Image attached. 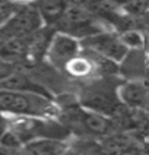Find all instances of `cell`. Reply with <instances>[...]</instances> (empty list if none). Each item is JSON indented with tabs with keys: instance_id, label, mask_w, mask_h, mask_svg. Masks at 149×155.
<instances>
[{
	"instance_id": "obj_1",
	"label": "cell",
	"mask_w": 149,
	"mask_h": 155,
	"mask_svg": "<svg viewBox=\"0 0 149 155\" xmlns=\"http://www.w3.org/2000/svg\"><path fill=\"white\" fill-rule=\"evenodd\" d=\"M0 114L9 117L59 119L60 107L53 97L37 92L0 89Z\"/></svg>"
},
{
	"instance_id": "obj_2",
	"label": "cell",
	"mask_w": 149,
	"mask_h": 155,
	"mask_svg": "<svg viewBox=\"0 0 149 155\" xmlns=\"http://www.w3.org/2000/svg\"><path fill=\"white\" fill-rule=\"evenodd\" d=\"M78 100L82 107L108 117H113L121 105L118 98V85L108 76L89 81V84L82 88Z\"/></svg>"
},
{
	"instance_id": "obj_3",
	"label": "cell",
	"mask_w": 149,
	"mask_h": 155,
	"mask_svg": "<svg viewBox=\"0 0 149 155\" xmlns=\"http://www.w3.org/2000/svg\"><path fill=\"white\" fill-rule=\"evenodd\" d=\"M54 29L82 41L91 35L105 31L107 24L104 21H101L99 18L89 13L85 9L76 8V6H67L64 13L59 19V22L54 25Z\"/></svg>"
},
{
	"instance_id": "obj_4",
	"label": "cell",
	"mask_w": 149,
	"mask_h": 155,
	"mask_svg": "<svg viewBox=\"0 0 149 155\" xmlns=\"http://www.w3.org/2000/svg\"><path fill=\"white\" fill-rule=\"evenodd\" d=\"M82 48L89 53H94L96 56H101L107 60L114 63H121L129 56L127 45L121 41L118 32H114L111 29H105L102 32L91 35L80 41Z\"/></svg>"
},
{
	"instance_id": "obj_5",
	"label": "cell",
	"mask_w": 149,
	"mask_h": 155,
	"mask_svg": "<svg viewBox=\"0 0 149 155\" xmlns=\"http://www.w3.org/2000/svg\"><path fill=\"white\" fill-rule=\"evenodd\" d=\"M44 25L45 24L34 2H26L19 3L12 18L3 25V29L10 38H26Z\"/></svg>"
},
{
	"instance_id": "obj_6",
	"label": "cell",
	"mask_w": 149,
	"mask_h": 155,
	"mask_svg": "<svg viewBox=\"0 0 149 155\" xmlns=\"http://www.w3.org/2000/svg\"><path fill=\"white\" fill-rule=\"evenodd\" d=\"M80 51H82V44L79 40L67 34L56 31V34L51 40V44L48 47L45 59L50 61L54 68L63 69V66L69 60H72L75 56H78Z\"/></svg>"
},
{
	"instance_id": "obj_7",
	"label": "cell",
	"mask_w": 149,
	"mask_h": 155,
	"mask_svg": "<svg viewBox=\"0 0 149 155\" xmlns=\"http://www.w3.org/2000/svg\"><path fill=\"white\" fill-rule=\"evenodd\" d=\"M118 98L124 107L130 110H142L148 101V85L143 81H127L118 85Z\"/></svg>"
},
{
	"instance_id": "obj_8",
	"label": "cell",
	"mask_w": 149,
	"mask_h": 155,
	"mask_svg": "<svg viewBox=\"0 0 149 155\" xmlns=\"http://www.w3.org/2000/svg\"><path fill=\"white\" fill-rule=\"evenodd\" d=\"M56 34L54 26L44 25L40 29H37L34 34L26 37V45H28V60L40 63L45 59L48 47L51 44L53 37Z\"/></svg>"
},
{
	"instance_id": "obj_9",
	"label": "cell",
	"mask_w": 149,
	"mask_h": 155,
	"mask_svg": "<svg viewBox=\"0 0 149 155\" xmlns=\"http://www.w3.org/2000/svg\"><path fill=\"white\" fill-rule=\"evenodd\" d=\"M0 89L5 91H24V92H37V94H43L47 97H53L45 86L38 84L35 79L26 75L25 72H19L13 70L9 76H6L3 81H0Z\"/></svg>"
},
{
	"instance_id": "obj_10",
	"label": "cell",
	"mask_w": 149,
	"mask_h": 155,
	"mask_svg": "<svg viewBox=\"0 0 149 155\" xmlns=\"http://www.w3.org/2000/svg\"><path fill=\"white\" fill-rule=\"evenodd\" d=\"M69 145L66 140L51 138L34 139L21 149V155H66Z\"/></svg>"
},
{
	"instance_id": "obj_11",
	"label": "cell",
	"mask_w": 149,
	"mask_h": 155,
	"mask_svg": "<svg viewBox=\"0 0 149 155\" xmlns=\"http://www.w3.org/2000/svg\"><path fill=\"white\" fill-rule=\"evenodd\" d=\"M45 25L54 26L67 8L66 0H34Z\"/></svg>"
},
{
	"instance_id": "obj_12",
	"label": "cell",
	"mask_w": 149,
	"mask_h": 155,
	"mask_svg": "<svg viewBox=\"0 0 149 155\" xmlns=\"http://www.w3.org/2000/svg\"><path fill=\"white\" fill-rule=\"evenodd\" d=\"M0 59L15 64L28 60V45L25 38H9L0 48Z\"/></svg>"
},
{
	"instance_id": "obj_13",
	"label": "cell",
	"mask_w": 149,
	"mask_h": 155,
	"mask_svg": "<svg viewBox=\"0 0 149 155\" xmlns=\"http://www.w3.org/2000/svg\"><path fill=\"white\" fill-rule=\"evenodd\" d=\"M121 41L129 50H142L145 45H146V40H145V35L140 29L136 28H129V29H124L121 32H118Z\"/></svg>"
},
{
	"instance_id": "obj_14",
	"label": "cell",
	"mask_w": 149,
	"mask_h": 155,
	"mask_svg": "<svg viewBox=\"0 0 149 155\" xmlns=\"http://www.w3.org/2000/svg\"><path fill=\"white\" fill-rule=\"evenodd\" d=\"M148 8H149V0H130L121 9L126 13H129L130 16H140V15H143L146 12Z\"/></svg>"
},
{
	"instance_id": "obj_15",
	"label": "cell",
	"mask_w": 149,
	"mask_h": 155,
	"mask_svg": "<svg viewBox=\"0 0 149 155\" xmlns=\"http://www.w3.org/2000/svg\"><path fill=\"white\" fill-rule=\"evenodd\" d=\"M13 70H15V68L12 63H8V61L0 59V81H3L6 76H9Z\"/></svg>"
},
{
	"instance_id": "obj_16",
	"label": "cell",
	"mask_w": 149,
	"mask_h": 155,
	"mask_svg": "<svg viewBox=\"0 0 149 155\" xmlns=\"http://www.w3.org/2000/svg\"><path fill=\"white\" fill-rule=\"evenodd\" d=\"M0 155H21L19 151H15V149H10V148L5 147L0 143Z\"/></svg>"
},
{
	"instance_id": "obj_17",
	"label": "cell",
	"mask_w": 149,
	"mask_h": 155,
	"mask_svg": "<svg viewBox=\"0 0 149 155\" xmlns=\"http://www.w3.org/2000/svg\"><path fill=\"white\" fill-rule=\"evenodd\" d=\"M9 38H10V37H9V35L6 34V31L3 29V26H0V48L3 47V44L6 43Z\"/></svg>"
},
{
	"instance_id": "obj_18",
	"label": "cell",
	"mask_w": 149,
	"mask_h": 155,
	"mask_svg": "<svg viewBox=\"0 0 149 155\" xmlns=\"http://www.w3.org/2000/svg\"><path fill=\"white\" fill-rule=\"evenodd\" d=\"M6 129H8V120H5V119L0 116V138H2V135L5 133Z\"/></svg>"
},
{
	"instance_id": "obj_19",
	"label": "cell",
	"mask_w": 149,
	"mask_h": 155,
	"mask_svg": "<svg viewBox=\"0 0 149 155\" xmlns=\"http://www.w3.org/2000/svg\"><path fill=\"white\" fill-rule=\"evenodd\" d=\"M110 2H111V3H114L115 6H118V8H123V6H124L126 3H129L130 0H110Z\"/></svg>"
},
{
	"instance_id": "obj_20",
	"label": "cell",
	"mask_w": 149,
	"mask_h": 155,
	"mask_svg": "<svg viewBox=\"0 0 149 155\" xmlns=\"http://www.w3.org/2000/svg\"><path fill=\"white\" fill-rule=\"evenodd\" d=\"M12 2H16V3H26V2H34V0H12Z\"/></svg>"
},
{
	"instance_id": "obj_21",
	"label": "cell",
	"mask_w": 149,
	"mask_h": 155,
	"mask_svg": "<svg viewBox=\"0 0 149 155\" xmlns=\"http://www.w3.org/2000/svg\"><path fill=\"white\" fill-rule=\"evenodd\" d=\"M148 45H149V43H148Z\"/></svg>"
}]
</instances>
